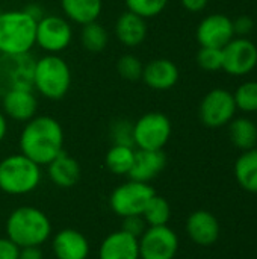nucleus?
I'll return each instance as SVG.
<instances>
[{"label": "nucleus", "mask_w": 257, "mask_h": 259, "mask_svg": "<svg viewBox=\"0 0 257 259\" xmlns=\"http://www.w3.org/2000/svg\"><path fill=\"white\" fill-rule=\"evenodd\" d=\"M18 146L20 153L41 167L47 165L64 152V129L61 123L50 115H35L24 123Z\"/></svg>", "instance_id": "obj_1"}, {"label": "nucleus", "mask_w": 257, "mask_h": 259, "mask_svg": "<svg viewBox=\"0 0 257 259\" xmlns=\"http://www.w3.org/2000/svg\"><path fill=\"white\" fill-rule=\"evenodd\" d=\"M6 237L21 247H41L52 235V222L44 211L35 206H18L6 219Z\"/></svg>", "instance_id": "obj_2"}, {"label": "nucleus", "mask_w": 257, "mask_h": 259, "mask_svg": "<svg viewBox=\"0 0 257 259\" xmlns=\"http://www.w3.org/2000/svg\"><path fill=\"white\" fill-rule=\"evenodd\" d=\"M71 82V68L59 55L45 53L39 59H35L32 88L39 96L53 102L62 100L70 91Z\"/></svg>", "instance_id": "obj_3"}, {"label": "nucleus", "mask_w": 257, "mask_h": 259, "mask_svg": "<svg viewBox=\"0 0 257 259\" xmlns=\"http://www.w3.org/2000/svg\"><path fill=\"white\" fill-rule=\"evenodd\" d=\"M36 20L24 9L0 12V55H26L35 47Z\"/></svg>", "instance_id": "obj_4"}, {"label": "nucleus", "mask_w": 257, "mask_h": 259, "mask_svg": "<svg viewBox=\"0 0 257 259\" xmlns=\"http://www.w3.org/2000/svg\"><path fill=\"white\" fill-rule=\"evenodd\" d=\"M42 181L41 165L14 153L0 161V191L8 196H26L33 193Z\"/></svg>", "instance_id": "obj_5"}, {"label": "nucleus", "mask_w": 257, "mask_h": 259, "mask_svg": "<svg viewBox=\"0 0 257 259\" xmlns=\"http://www.w3.org/2000/svg\"><path fill=\"white\" fill-rule=\"evenodd\" d=\"M173 126L162 112H147L133 123V143L139 150H162L171 138Z\"/></svg>", "instance_id": "obj_6"}, {"label": "nucleus", "mask_w": 257, "mask_h": 259, "mask_svg": "<svg viewBox=\"0 0 257 259\" xmlns=\"http://www.w3.org/2000/svg\"><path fill=\"white\" fill-rule=\"evenodd\" d=\"M155 194L156 193L150 184L129 179L111 193L109 206L121 219L129 215H142Z\"/></svg>", "instance_id": "obj_7"}, {"label": "nucleus", "mask_w": 257, "mask_h": 259, "mask_svg": "<svg viewBox=\"0 0 257 259\" xmlns=\"http://www.w3.org/2000/svg\"><path fill=\"white\" fill-rule=\"evenodd\" d=\"M73 41V27L61 15H42L36 23L35 46L48 55H59Z\"/></svg>", "instance_id": "obj_8"}, {"label": "nucleus", "mask_w": 257, "mask_h": 259, "mask_svg": "<svg viewBox=\"0 0 257 259\" xmlns=\"http://www.w3.org/2000/svg\"><path fill=\"white\" fill-rule=\"evenodd\" d=\"M236 111L238 108L233 94L227 90L215 88L203 97L198 115L204 126L217 129L229 124L235 118Z\"/></svg>", "instance_id": "obj_9"}, {"label": "nucleus", "mask_w": 257, "mask_h": 259, "mask_svg": "<svg viewBox=\"0 0 257 259\" xmlns=\"http://www.w3.org/2000/svg\"><path fill=\"white\" fill-rule=\"evenodd\" d=\"M35 58L26 55H0V97L17 88H32Z\"/></svg>", "instance_id": "obj_10"}, {"label": "nucleus", "mask_w": 257, "mask_h": 259, "mask_svg": "<svg viewBox=\"0 0 257 259\" xmlns=\"http://www.w3.org/2000/svg\"><path fill=\"white\" fill-rule=\"evenodd\" d=\"M139 259H174L179 250L177 234L167 226H148L138 238Z\"/></svg>", "instance_id": "obj_11"}, {"label": "nucleus", "mask_w": 257, "mask_h": 259, "mask_svg": "<svg viewBox=\"0 0 257 259\" xmlns=\"http://www.w3.org/2000/svg\"><path fill=\"white\" fill-rule=\"evenodd\" d=\"M257 67V46L245 36H235L223 47V70L230 76H247Z\"/></svg>", "instance_id": "obj_12"}, {"label": "nucleus", "mask_w": 257, "mask_h": 259, "mask_svg": "<svg viewBox=\"0 0 257 259\" xmlns=\"http://www.w3.org/2000/svg\"><path fill=\"white\" fill-rule=\"evenodd\" d=\"M197 41L200 47L223 49L235 38L233 20L224 14L206 15L197 26L195 30Z\"/></svg>", "instance_id": "obj_13"}, {"label": "nucleus", "mask_w": 257, "mask_h": 259, "mask_svg": "<svg viewBox=\"0 0 257 259\" xmlns=\"http://www.w3.org/2000/svg\"><path fill=\"white\" fill-rule=\"evenodd\" d=\"M2 112L6 118L18 123H26L36 115L38 99L33 88H17L5 93L2 97Z\"/></svg>", "instance_id": "obj_14"}, {"label": "nucleus", "mask_w": 257, "mask_h": 259, "mask_svg": "<svg viewBox=\"0 0 257 259\" xmlns=\"http://www.w3.org/2000/svg\"><path fill=\"white\" fill-rule=\"evenodd\" d=\"M179 68L171 59L156 58L144 65L141 79L151 90L167 91L176 87V83L179 82Z\"/></svg>", "instance_id": "obj_15"}, {"label": "nucleus", "mask_w": 257, "mask_h": 259, "mask_svg": "<svg viewBox=\"0 0 257 259\" xmlns=\"http://www.w3.org/2000/svg\"><path fill=\"white\" fill-rule=\"evenodd\" d=\"M52 250L56 259H88L89 241L76 229H62L52 240Z\"/></svg>", "instance_id": "obj_16"}, {"label": "nucleus", "mask_w": 257, "mask_h": 259, "mask_svg": "<svg viewBox=\"0 0 257 259\" xmlns=\"http://www.w3.org/2000/svg\"><path fill=\"white\" fill-rule=\"evenodd\" d=\"M167 165V156L164 150H139L135 152L133 165L129 171V179L150 184L158 178Z\"/></svg>", "instance_id": "obj_17"}, {"label": "nucleus", "mask_w": 257, "mask_h": 259, "mask_svg": "<svg viewBox=\"0 0 257 259\" xmlns=\"http://www.w3.org/2000/svg\"><path fill=\"white\" fill-rule=\"evenodd\" d=\"M186 234L195 244L211 246L220 237V223L209 211L198 209L188 217Z\"/></svg>", "instance_id": "obj_18"}, {"label": "nucleus", "mask_w": 257, "mask_h": 259, "mask_svg": "<svg viewBox=\"0 0 257 259\" xmlns=\"http://www.w3.org/2000/svg\"><path fill=\"white\" fill-rule=\"evenodd\" d=\"M98 259H139L138 238L121 229L109 234L100 244Z\"/></svg>", "instance_id": "obj_19"}, {"label": "nucleus", "mask_w": 257, "mask_h": 259, "mask_svg": "<svg viewBox=\"0 0 257 259\" xmlns=\"http://www.w3.org/2000/svg\"><path fill=\"white\" fill-rule=\"evenodd\" d=\"M147 23L145 18L126 11L120 14L115 21V36L126 47H138L147 38Z\"/></svg>", "instance_id": "obj_20"}, {"label": "nucleus", "mask_w": 257, "mask_h": 259, "mask_svg": "<svg viewBox=\"0 0 257 259\" xmlns=\"http://www.w3.org/2000/svg\"><path fill=\"white\" fill-rule=\"evenodd\" d=\"M47 175L56 187L71 188L80 179V165L73 156L61 152L53 161L47 164Z\"/></svg>", "instance_id": "obj_21"}, {"label": "nucleus", "mask_w": 257, "mask_h": 259, "mask_svg": "<svg viewBox=\"0 0 257 259\" xmlns=\"http://www.w3.org/2000/svg\"><path fill=\"white\" fill-rule=\"evenodd\" d=\"M61 9L68 21L83 26L98 20L103 0H61Z\"/></svg>", "instance_id": "obj_22"}, {"label": "nucleus", "mask_w": 257, "mask_h": 259, "mask_svg": "<svg viewBox=\"0 0 257 259\" xmlns=\"http://www.w3.org/2000/svg\"><path fill=\"white\" fill-rule=\"evenodd\" d=\"M229 137L236 149L244 152L254 149L257 144V123L247 117H235L229 123Z\"/></svg>", "instance_id": "obj_23"}, {"label": "nucleus", "mask_w": 257, "mask_h": 259, "mask_svg": "<svg viewBox=\"0 0 257 259\" xmlns=\"http://www.w3.org/2000/svg\"><path fill=\"white\" fill-rule=\"evenodd\" d=\"M235 178L248 193H257V149L245 150L235 162Z\"/></svg>", "instance_id": "obj_24"}, {"label": "nucleus", "mask_w": 257, "mask_h": 259, "mask_svg": "<svg viewBox=\"0 0 257 259\" xmlns=\"http://www.w3.org/2000/svg\"><path fill=\"white\" fill-rule=\"evenodd\" d=\"M135 147L114 144L105 156L106 168L117 176H127L135 159Z\"/></svg>", "instance_id": "obj_25"}, {"label": "nucleus", "mask_w": 257, "mask_h": 259, "mask_svg": "<svg viewBox=\"0 0 257 259\" xmlns=\"http://www.w3.org/2000/svg\"><path fill=\"white\" fill-rule=\"evenodd\" d=\"M80 42L86 52L100 53L106 49L109 42V33L103 24H100L98 21H92L82 26Z\"/></svg>", "instance_id": "obj_26"}, {"label": "nucleus", "mask_w": 257, "mask_h": 259, "mask_svg": "<svg viewBox=\"0 0 257 259\" xmlns=\"http://www.w3.org/2000/svg\"><path fill=\"white\" fill-rule=\"evenodd\" d=\"M147 226H167L171 219V206L162 196L155 194L142 212Z\"/></svg>", "instance_id": "obj_27"}, {"label": "nucleus", "mask_w": 257, "mask_h": 259, "mask_svg": "<svg viewBox=\"0 0 257 259\" xmlns=\"http://www.w3.org/2000/svg\"><path fill=\"white\" fill-rule=\"evenodd\" d=\"M238 111L245 114L257 112V80H248L241 83L233 93Z\"/></svg>", "instance_id": "obj_28"}, {"label": "nucleus", "mask_w": 257, "mask_h": 259, "mask_svg": "<svg viewBox=\"0 0 257 259\" xmlns=\"http://www.w3.org/2000/svg\"><path fill=\"white\" fill-rule=\"evenodd\" d=\"M127 11L142 17V18H153L164 12L168 5V0H124Z\"/></svg>", "instance_id": "obj_29"}, {"label": "nucleus", "mask_w": 257, "mask_h": 259, "mask_svg": "<svg viewBox=\"0 0 257 259\" xmlns=\"http://www.w3.org/2000/svg\"><path fill=\"white\" fill-rule=\"evenodd\" d=\"M142 68L144 64L141 62V59L135 55H123L118 58L117 61V71L123 79L127 80H138L142 76Z\"/></svg>", "instance_id": "obj_30"}, {"label": "nucleus", "mask_w": 257, "mask_h": 259, "mask_svg": "<svg viewBox=\"0 0 257 259\" xmlns=\"http://www.w3.org/2000/svg\"><path fill=\"white\" fill-rule=\"evenodd\" d=\"M197 64L201 70L209 73L223 70V49L201 47L197 53Z\"/></svg>", "instance_id": "obj_31"}, {"label": "nucleus", "mask_w": 257, "mask_h": 259, "mask_svg": "<svg viewBox=\"0 0 257 259\" xmlns=\"http://www.w3.org/2000/svg\"><path fill=\"white\" fill-rule=\"evenodd\" d=\"M109 135L114 144L135 147L133 143V123L129 120H117L111 124Z\"/></svg>", "instance_id": "obj_32"}, {"label": "nucleus", "mask_w": 257, "mask_h": 259, "mask_svg": "<svg viewBox=\"0 0 257 259\" xmlns=\"http://www.w3.org/2000/svg\"><path fill=\"white\" fill-rule=\"evenodd\" d=\"M148 226H147L145 220L142 219V215H129V217L123 219L121 231H124L126 234H129L135 238H139L145 232Z\"/></svg>", "instance_id": "obj_33"}, {"label": "nucleus", "mask_w": 257, "mask_h": 259, "mask_svg": "<svg viewBox=\"0 0 257 259\" xmlns=\"http://www.w3.org/2000/svg\"><path fill=\"white\" fill-rule=\"evenodd\" d=\"M254 29V21L251 17L248 15H241L236 20H233V30H235V36H245L250 35Z\"/></svg>", "instance_id": "obj_34"}, {"label": "nucleus", "mask_w": 257, "mask_h": 259, "mask_svg": "<svg viewBox=\"0 0 257 259\" xmlns=\"http://www.w3.org/2000/svg\"><path fill=\"white\" fill-rule=\"evenodd\" d=\"M20 247L14 244L8 237L0 238V259H18Z\"/></svg>", "instance_id": "obj_35"}, {"label": "nucleus", "mask_w": 257, "mask_h": 259, "mask_svg": "<svg viewBox=\"0 0 257 259\" xmlns=\"http://www.w3.org/2000/svg\"><path fill=\"white\" fill-rule=\"evenodd\" d=\"M209 0H180L182 6L188 11V12H201L206 9Z\"/></svg>", "instance_id": "obj_36"}, {"label": "nucleus", "mask_w": 257, "mask_h": 259, "mask_svg": "<svg viewBox=\"0 0 257 259\" xmlns=\"http://www.w3.org/2000/svg\"><path fill=\"white\" fill-rule=\"evenodd\" d=\"M18 259H44V253L39 247L33 246V247H21Z\"/></svg>", "instance_id": "obj_37"}, {"label": "nucleus", "mask_w": 257, "mask_h": 259, "mask_svg": "<svg viewBox=\"0 0 257 259\" xmlns=\"http://www.w3.org/2000/svg\"><path fill=\"white\" fill-rule=\"evenodd\" d=\"M23 9H24V11H26V12L33 18V20H36V21L44 15L42 8H41V6H38V5H27V6H26V8H23Z\"/></svg>", "instance_id": "obj_38"}, {"label": "nucleus", "mask_w": 257, "mask_h": 259, "mask_svg": "<svg viewBox=\"0 0 257 259\" xmlns=\"http://www.w3.org/2000/svg\"><path fill=\"white\" fill-rule=\"evenodd\" d=\"M6 135H8V118L0 111V143L6 138Z\"/></svg>", "instance_id": "obj_39"}]
</instances>
